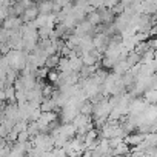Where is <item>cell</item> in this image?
Instances as JSON below:
<instances>
[{
  "label": "cell",
  "mask_w": 157,
  "mask_h": 157,
  "mask_svg": "<svg viewBox=\"0 0 157 157\" xmlns=\"http://www.w3.org/2000/svg\"><path fill=\"white\" fill-rule=\"evenodd\" d=\"M145 99H146L149 103H154V105H157V90H154V88L148 90V91L145 93Z\"/></svg>",
  "instance_id": "obj_4"
},
{
  "label": "cell",
  "mask_w": 157,
  "mask_h": 157,
  "mask_svg": "<svg viewBox=\"0 0 157 157\" xmlns=\"http://www.w3.org/2000/svg\"><path fill=\"white\" fill-rule=\"evenodd\" d=\"M39 14H40V11H39V5H34V6L28 8V10L22 14V20H23V23L33 22L34 19H37V17H39Z\"/></svg>",
  "instance_id": "obj_2"
},
{
  "label": "cell",
  "mask_w": 157,
  "mask_h": 157,
  "mask_svg": "<svg viewBox=\"0 0 157 157\" xmlns=\"http://www.w3.org/2000/svg\"><path fill=\"white\" fill-rule=\"evenodd\" d=\"M149 105H151V103H149L146 99H136V100H132V102L129 103V114H131V116H139V114H142Z\"/></svg>",
  "instance_id": "obj_1"
},
{
  "label": "cell",
  "mask_w": 157,
  "mask_h": 157,
  "mask_svg": "<svg viewBox=\"0 0 157 157\" xmlns=\"http://www.w3.org/2000/svg\"><path fill=\"white\" fill-rule=\"evenodd\" d=\"M86 19H88L94 26H97V25L102 22V17H100V13H99V11H91V13L86 16Z\"/></svg>",
  "instance_id": "obj_3"
},
{
  "label": "cell",
  "mask_w": 157,
  "mask_h": 157,
  "mask_svg": "<svg viewBox=\"0 0 157 157\" xmlns=\"http://www.w3.org/2000/svg\"><path fill=\"white\" fill-rule=\"evenodd\" d=\"M59 77H60V72H59L56 68L49 69V72H48V80H49L51 83H57V82H59Z\"/></svg>",
  "instance_id": "obj_5"
}]
</instances>
